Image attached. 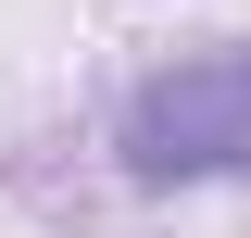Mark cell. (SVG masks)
Masks as SVG:
<instances>
[{"label": "cell", "mask_w": 251, "mask_h": 238, "mask_svg": "<svg viewBox=\"0 0 251 238\" xmlns=\"http://www.w3.org/2000/svg\"><path fill=\"white\" fill-rule=\"evenodd\" d=\"M113 163L138 188H239L251 176V38L151 63L113 100Z\"/></svg>", "instance_id": "6da1fadb"}]
</instances>
